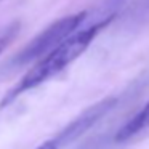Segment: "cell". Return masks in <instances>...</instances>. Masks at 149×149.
I'll use <instances>...</instances> for the list:
<instances>
[{
  "label": "cell",
  "instance_id": "1",
  "mask_svg": "<svg viewBox=\"0 0 149 149\" xmlns=\"http://www.w3.org/2000/svg\"><path fill=\"white\" fill-rule=\"evenodd\" d=\"M112 18H114L112 15L104 16L103 19L96 21V23L91 24L87 29H82V31H77V32L71 34L68 39H64L52 52H48L42 58H39V61L23 75V79L3 96V100L0 101V107L8 106L19 95H23L24 91L39 87L40 84H43L48 79L55 77L63 69L68 68L71 63H74L91 45L95 37L112 21Z\"/></svg>",
  "mask_w": 149,
  "mask_h": 149
},
{
  "label": "cell",
  "instance_id": "2",
  "mask_svg": "<svg viewBox=\"0 0 149 149\" xmlns=\"http://www.w3.org/2000/svg\"><path fill=\"white\" fill-rule=\"evenodd\" d=\"M87 15H88L87 11H80V13L64 16L61 19L55 21L53 24H50L45 31H42L36 39H32L15 56L13 64L24 66L31 61H36V59L42 58L48 52H52L55 47H58L63 40L68 39L71 34H74L80 27V24L85 21Z\"/></svg>",
  "mask_w": 149,
  "mask_h": 149
},
{
  "label": "cell",
  "instance_id": "3",
  "mask_svg": "<svg viewBox=\"0 0 149 149\" xmlns=\"http://www.w3.org/2000/svg\"><path fill=\"white\" fill-rule=\"evenodd\" d=\"M117 104L116 98H104V100L98 101L96 104L90 106L88 109H85L77 119H74L69 125H66L61 132L58 133L56 138H53V141L56 143V146H66L69 143L79 139L82 135L88 132L96 122H100L111 109Z\"/></svg>",
  "mask_w": 149,
  "mask_h": 149
},
{
  "label": "cell",
  "instance_id": "4",
  "mask_svg": "<svg viewBox=\"0 0 149 149\" xmlns=\"http://www.w3.org/2000/svg\"><path fill=\"white\" fill-rule=\"evenodd\" d=\"M149 127V101L143 106V109L139 112H136L122 128L117 132L116 135V141H127L132 136H135L136 133L143 132L144 128Z\"/></svg>",
  "mask_w": 149,
  "mask_h": 149
},
{
  "label": "cell",
  "instance_id": "5",
  "mask_svg": "<svg viewBox=\"0 0 149 149\" xmlns=\"http://www.w3.org/2000/svg\"><path fill=\"white\" fill-rule=\"evenodd\" d=\"M18 29H19V24L13 23V24H10L8 27H5L3 31H0V53H2V50L11 42V39L15 37V34L18 32Z\"/></svg>",
  "mask_w": 149,
  "mask_h": 149
},
{
  "label": "cell",
  "instance_id": "6",
  "mask_svg": "<svg viewBox=\"0 0 149 149\" xmlns=\"http://www.w3.org/2000/svg\"><path fill=\"white\" fill-rule=\"evenodd\" d=\"M37 149H58V146H56V143L53 141V139H48V141H45L43 144H40Z\"/></svg>",
  "mask_w": 149,
  "mask_h": 149
}]
</instances>
